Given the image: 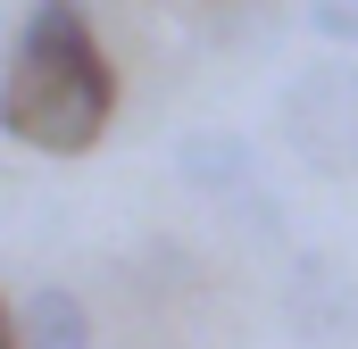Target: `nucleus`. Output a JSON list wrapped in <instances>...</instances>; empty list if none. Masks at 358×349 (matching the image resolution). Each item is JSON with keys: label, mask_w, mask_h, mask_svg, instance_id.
<instances>
[{"label": "nucleus", "mask_w": 358, "mask_h": 349, "mask_svg": "<svg viewBox=\"0 0 358 349\" xmlns=\"http://www.w3.org/2000/svg\"><path fill=\"white\" fill-rule=\"evenodd\" d=\"M117 117V75L92 42L76 0H34L8 75H0V133L50 158H84Z\"/></svg>", "instance_id": "f257e3e1"}, {"label": "nucleus", "mask_w": 358, "mask_h": 349, "mask_svg": "<svg viewBox=\"0 0 358 349\" xmlns=\"http://www.w3.org/2000/svg\"><path fill=\"white\" fill-rule=\"evenodd\" d=\"M283 142L300 150L308 174H358V59H317L283 91Z\"/></svg>", "instance_id": "f03ea898"}, {"label": "nucleus", "mask_w": 358, "mask_h": 349, "mask_svg": "<svg viewBox=\"0 0 358 349\" xmlns=\"http://www.w3.org/2000/svg\"><path fill=\"white\" fill-rule=\"evenodd\" d=\"M292 333H300V349H350L358 341V283L334 258H300V274H292Z\"/></svg>", "instance_id": "7ed1b4c3"}, {"label": "nucleus", "mask_w": 358, "mask_h": 349, "mask_svg": "<svg viewBox=\"0 0 358 349\" xmlns=\"http://www.w3.org/2000/svg\"><path fill=\"white\" fill-rule=\"evenodd\" d=\"M17 349H92V316L76 291L42 283L25 308H17Z\"/></svg>", "instance_id": "20e7f679"}, {"label": "nucleus", "mask_w": 358, "mask_h": 349, "mask_svg": "<svg viewBox=\"0 0 358 349\" xmlns=\"http://www.w3.org/2000/svg\"><path fill=\"white\" fill-rule=\"evenodd\" d=\"M176 167H183V183H200V191H242V183L259 174V158H250L242 133H183Z\"/></svg>", "instance_id": "39448f33"}, {"label": "nucleus", "mask_w": 358, "mask_h": 349, "mask_svg": "<svg viewBox=\"0 0 358 349\" xmlns=\"http://www.w3.org/2000/svg\"><path fill=\"white\" fill-rule=\"evenodd\" d=\"M308 25L325 42H358V0H308Z\"/></svg>", "instance_id": "423d86ee"}, {"label": "nucleus", "mask_w": 358, "mask_h": 349, "mask_svg": "<svg viewBox=\"0 0 358 349\" xmlns=\"http://www.w3.org/2000/svg\"><path fill=\"white\" fill-rule=\"evenodd\" d=\"M0 349H17V308L0 299Z\"/></svg>", "instance_id": "0eeeda50"}]
</instances>
